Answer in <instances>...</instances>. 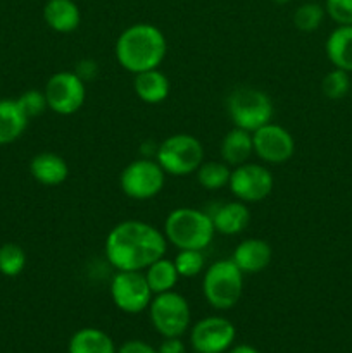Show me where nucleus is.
Masks as SVG:
<instances>
[{
    "mask_svg": "<svg viewBox=\"0 0 352 353\" xmlns=\"http://www.w3.org/2000/svg\"><path fill=\"white\" fill-rule=\"evenodd\" d=\"M168 240L154 224L126 219L109 231L104 245L107 262L116 271H145L152 262L164 257Z\"/></svg>",
    "mask_w": 352,
    "mask_h": 353,
    "instance_id": "1",
    "label": "nucleus"
},
{
    "mask_svg": "<svg viewBox=\"0 0 352 353\" xmlns=\"http://www.w3.org/2000/svg\"><path fill=\"white\" fill-rule=\"evenodd\" d=\"M168 54V40L161 28L150 23H135L121 31L114 45L116 61L124 71L137 72L157 69Z\"/></svg>",
    "mask_w": 352,
    "mask_h": 353,
    "instance_id": "2",
    "label": "nucleus"
},
{
    "mask_svg": "<svg viewBox=\"0 0 352 353\" xmlns=\"http://www.w3.org/2000/svg\"><path fill=\"white\" fill-rule=\"evenodd\" d=\"M164 233L168 243L178 250H206L214 240L211 214L193 207H178L166 216Z\"/></svg>",
    "mask_w": 352,
    "mask_h": 353,
    "instance_id": "3",
    "label": "nucleus"
},
{
    "mask_svg": "<svg viewBox=\"0 0 352 353\" xmlns=\"http://www.w3.org/2000/svg\"><path fill=\"white\" fill-rule=\"evenodd\" d=\"M245 274L231 259L211 264L202 276V293L206 302L216 310H230L244 295Z\"/></svg>",
    "mask_w": 352,
    "mask_h": 353,
    "instance_id": "4",
    "label": "nucleus"
},
{
    "mask_svg": "<svg viewBox=\"0 0 352 353\" xmlns=\"http://www.w3.org/2000/svg\"><path fill=\"white\" fill-rule=\"evenodd\" d=\"M226 110L235 128L254 133L275 116L273 100L264 90L254 86H240L228 95Z\"/></svg>",
    "mask_w": 352,
    "mask_h": 353,
    "instance_id": "5",
    "label": "nucleus"
},
{
    "mask_svg": "<svg viewBox=\"0 0 352 353\" xmlns=\"http://www.w3.org/2000/svg\"><path fill=\"white\" fill-rule=\"evenodd\" d=\"M155 161L166 174L188 176L204 162V147L200 140L188 133H176L164 138L155 147Z\"/></svg>",
    "mask_w": 352,
    "mask_h": 353,
    "instance_id": "6",
    "label": "nucleus"
},
{
    "mask_svg": "<svg viewBox=\"0 0 352 353\" xmlns=\"http://www.w3.org/2000/svg\"><path fill=\"white\" fill-rule=\"evenodd\" d=\"M147 310L152 326L162 338H182L192 323L188 300L175 290L152 296Z\"/></svg>",
    "mask_w": 352,
    "mask_h": 353,
    "instance_id": "7",
    "label": "nucleus"
},
{
    "mask_svg": "<svg viewBox=\"0 0 352 353\" xmlns=\"http://www.w3.org/2000/svg\"><path fill=\"white\" fill-rule=\"evenodd\" d=\"M166 172L155 159L140 157L124 165L119 188L131 200H150L164 190Z\"/></svg>",
    "mask_w": 352,
    "mask_h": 353,
    "instance_id": "8",
    "label": "nucleus"
},
{
    "mask_svg": "<svg viewBox=\"0 0 352 353\" xmlns=\"http://www.w3.org/2000/svg\"><path fill=\"white\" fill-rule=\"evenodd\" d=\"M231 195L245 203H257L268 199L275 188V178L266 164L259 162H244L231 168L230 183Z\"/></svg>",
    "mask_w": 352,
    "mask_h": 353,
    "instance_id": "9",
    "label": "nucleus"
},
{
    "mask_svg": "<svg viewBox=\"0 0 352 353\" xmlns=\"http://www.w3.org/2000/svg\"><path fill=\"white\" fill-rule=\"evenodd\" d=\"M45 99L52 112L72 116L86 100V83L75 71H59L45 83Z\"/></svg>",
    "mask_w": 352,
    "mask_h": 353,
    "instance_id": "10",
    "label": "nucleus"
},
{
    "mask_svg": "<svg viewBox=\"0 0 352 353\" xmlns=\"http://www.w3.org/2000/svg\"><path fill=\"white\" fill-rule=\"evenodd\" d=\"M109 292L114 305L131 316L147 310L154 296L144 271H117L110 281Z\"/></svg>",
    "mask_w": 352,
    "mask_h": 353,
    "instance_id": "11",
    "label": "nucleus"
},
{
    "mask_svg": "<svg viewBox=\"0 0 352 353\" xmlns=\"http://www.w3.org/2000/svg\"><path fill=\"white\" fill-rule=\"evenodd\" d=\"M254 155L262 164L280 165L289 162L295 152V140L286 128L268 123L252 133Z\"/></svg>",
    "mask_w": 352,
    "mask_h": 353,
    "instance_id": "12",
    "label": "nucleus"
},
{
    "mask_svg": "<svg viewBox=\"0 0 352 353\" xmlns=\"http://www.w3.org/2000/svg\"><path fill=\"white\" fill-rule=\"evenodd\" d=\"M237 338L233 323L223 316H209L195 323L190 330V343L197 353H224Z\"/></svg>",
    "mask_w": 352,
    "mask_h": 353,
    "instance_id": "13",
    "label": "nucleus"
},
{
    "mask_svg": "<svg viewBox=\"0 0 352 353\" xmlns=\"http://www.w3.org/2000/svg\"><path fill=\"white\" fill-rule=\"evenodd\" d=\"M230 259L244 274H257L271 264L273 248L261 238H247L235 247Z\"/></svg>",
    "mask_w": 352,
    "mask_h": 353,
    "instance_id": "14",
    "label": "nucleus"
},
{
    "mask_svg": "<svg viewBox=\"0 0 352 353\" xmlns=\"http://www.w3.org/2000/svg\"><path fill=\"white\" fill-rule=\"evenodd\" d=\"M209 214L216 233L223 236H237L242 231L247 230L251 223V210L247 203L237 199L231 202H223Z\"/></svg>",
    "mask_w": 352,
    "mask_h": 353,
    "instance_id": "15",
    "label": "nucleus"
},
{
    "mask_svg": "<svg viewBox=\"0 0 352 353\" xmlns=\"http://www.w3.org/2000/svg\"><path fill=\"white\" fill-rule=\"evenodd\" d=\"M45 24L55 33H72L81 24V10L75 0H47L43 7Z\"/></svg>",
    "mask_w": 352,
    "mask_h": 353,
    "instance_id": "16",
    "label": "nucleus"
},
{
    "mask_svg": "<svg viewBox=\"0 0 352 353\" xmlns=\"http://www.w3.org/2000/svg\"><path fill=\"white\" fill-rule=\"evenodd\" d=\"M30 172L43 186H59L68 179L69 165L64 157L54 152H40L30 162Z\"/></svg>",
    "mask_w": 352,
    "mask_h": 353,
    "instance_id": "17",
    "label": "nucleus"
},
{
    "mask_svg": "<svg viewBox=\"0 0 352 353\" xmlns=\"http://www.w3.org/2000/svg\"><path fill=\"white\" fill-rule=\"evenodd\" d=\"M133 90L135 95L141 100V102L148 103V105H155V103L164 102L171 92V83L169 78L161 71V69H148V71L137 72L133 74Z\"/></svg>",
    "mask_w": 352,
    "mask_h": 353,
    "instance_id": "18",
    "label": "nucleus"
},
{
    "mask_svg": "<svg viewBox=\"0 0 352 353\" xmlns=\"http://www.w3.org/2000/svg\"><path fill=\"white\" fill-rule=\"evenodd\" d=\"M30 119L16 99L0 100V145H10L26 131Z\"/></svg>",
    "mask_w": 352,
    "mask_h": 353,
    "instance_id": "19",
    "label": "nucleus"
},
{
    "mask_svg": "<svg viewBox=\"0 0 352 353\" xmlns=\"http://www.w3.org/2000/svg\"><path fill=\"white\" fill-rule=\"evenodd\" d=\"M252 154H254L252 133L233 126L224 134L221 141V161L226 162L230 168H237L247 162Z\"/></svg>",
    "mask_w": 352,
    "mask_h": 353,
    "instance_id": "20",
    "label": "nucleus"
},
{
    "mask_svg": "<svg viewBox=\"0 0 352 353\" xmlns=\"http://www.w3.org/2000/svg\"><path fill=\"white\" fill-rule=\"evenodd\" d=\"M328 61L333 68L352 72V26H337L324 43Z\"/></svg>",
    "mask_w": 352,
    "mask_h": 353,
    "instance_id": "21",
    "label": "nucleus"
},
{
    "mask_svg": "<svg viewBox=\"0 0 352 353\" xmlns=\"http://www.w3.org/2000/svg\"><path fill=\"white\" fill-rule=\"evenodd\" d=\"M68 353H117V348L106 331L81 327L69 340Z\"/></svg>",
    "mask_w": 352,
    "mask_h": 353,
    "instance_id": "22",
    "label": "nucleus"
},
{
    "mask_svg": "<svg viewBox=\"0 0 352 353\" xmlns=\"http://www.w3.org/2000/svg\"><path fill=\"white\" fill-rule=\"evenodd\" d=\"M144 274L154 295L171 292V290H175L176 283L179 281V274L178 271H176L175 261L166 259V255L164 257L157 259L155 262H152V264L145 269Z\"/></svg>",
    "mask_w": 352,
    "mask_h": 353,
    "instance_id": "23",
    "label": "nucleus"
},
{
    "mask_svg": "<svg viewBox=\"0 0 352 353\" xmlns=\"http://www.w3.org/2000/svg\"><path fill=\"white\" fill-rule=\"evenodd\" d=\"M230 176L231 168L223 161H204L195 171L197 183L209 192L226 188L230 183Z\"/></svg>",
    "mask_w": 352,
    "mask_h": 353,
    "instance_id": "24",
    "label": "nucleus"
},
{
    "mask_svg": "<svg viewBox=\"0 0 352 353\" xmlns=\"http://www.w3.org/2000/svg\"><path fill=\"white\" fill-rule=\"evenodd\" d=\"M324 17H326L324 6H321L317 0H307V2L300 3L293 12V24L299 31L313 33L323 24Z\"/></svg>",
    "mask_w": 352,
    "mask_h": 353,
    "instance_id": "25",
    "label": "nucleus"
},
{
    "mask_svg": "<svg viewBox=\"0 0 352 353\" xmlns=\"http://www.w3.org/2000/svg\"><path fill=\"white\" fill-rule=\"evenodd\" d=\"M26 268V252L17 243L0 245V274L17 278Z\"/></svg>",
    "mask_w": 352,
    "mask_h": 353,
    "instance_id": "26",
    "label": "nucleus"
},
{
    "mask_svg": "<svg viewBox=\"0 0 352 353\" xmlns=\"http://www.w3.org/2000/svg\"><path fill=\"white\" fill-rule=\"evenodd\" d=\"M173 261H175L179 278H197L199 274H202L204 268H206L204 250H178Z\"/></svg>",
    "mask_w": 352,
    "mask_h": 353,
    "instance_id": "27",
    "label": "nucleus"
},
{
    "mask_svg": "<svg viewBox=\"0 0 352 353\" xmlns=\"http://www.w3.org/2000/svg\"><path fill=\"white\" fill-rule=\"evenodd\" d=\"M352 83L351 76L347 71H342V69L333 68L321 81V90H323L324 97L330 100H340L344 97H347V93L351 92Z\"/></svg>",
    "mask_w": 352,
    "mask_h": 353,
    "instance_id": "28",
    "label": "nucleus"
},
{
    "mask_svg": "<svg viewBox=\"0 0 352 353\" xmlns=\"http://www.w3.org/2000/svg\"><path fill=\"white\" fill-rule=\"evenodd\" d=\"M16 100L17 103H19L21 109H23V112L26 114L28 119L41 116V114L48 109L43 90H26V92L21 93Z\"/></svg>",
    "mask_w": 352,
    "mask_h": 353,
    "instance_id": "29",
    "label": "nucleus"
},
{
    "mask_svg": "<svg viewBox=\"0 0 352 353\" xmlns=\"http://www.w3.org/2000/svg\"><path fill=\"white\" fill-rule=\"evenodd\" d=\"M324 10L338 26H352V0H324Z\"/></svg>",
    "mask_w": 352,
    "mask_h": 353,
    "instance_id": "30",
    "label": "nucleus"
},
{
    "mask_svg": "<svg viewBox=\"0 0 352 353\" xmlns=\"http://www.w3.org/2000/svg\"><path fill=\"white\" fill-rule=\"evenodd\" d=\"M75 72L85 83L92 81V79L97 78V72H99V65H97V62L92 61V59H83V61H79L78 64H76Z\"/></svg>",
    "mask_w": 352,
    "mask_h": 353,
    "instance_id": "31",
    "label": "nucleus"
},
{
    "mask_svg": "<svg viewBox=\"0 0 352 353\" xmlns=\"http://www.w3.org/2000/svg\"><path fill=\"white\" fill-rule=\"evenodd\" d=\"M117 353H157V348L144 340H128L117 348Z\"/></svg>",
    "mask_w": 352,
    "mask_h": 353,
    "instance_id": "32",
    "label": "nucleus"
},
{
    "mask_svg": "<svg viewBox=\"0 0 352 353\" xmlns=\"http://www.w3.org/2000/svg\"><path fill=\"white\" fill-rule=\"evenodd\" d=\"M185 350L182 338H164L157 347V353H185Z\"/></svg>",
    "mask_w": 352,
    "mask_h": 353,
    "instance_id": "33",
    "label": "nucleus"
},
{
    "mask_svg": "<svg viewBox=\"0 0 352 353\" xmlns=\"http://www.w3.org/2000/svg\"><path fill=\"white\" fill-rule=\"evenodd\" d=\"M228 353H259V350H255L251 345H237V347H231Z\"/></svg>",
    "mask_w": 352,
    "mask_h": 353,
    "instance_id": "34",
    "label": "nucleus"
},
{
    "mask_svg": "<svg viewBox=\"0 0 352 353\" xmlns=\"http://www.w3.org/2000/svg\"><path fill=\"white\" fill-rule=\"evenodd\" d=\"M271 2L278 3V6H283V3H289V2H292V0H271Z\"/></svg>",
    "mask_w": 352,
    "mask_h": 353,
    "instance_id": "35",
    "label": "nucleus"
},
{
    "mask_svg": "<svg viewBox=\"0 0 352 353\" xmlns=\"http://www.w3.org/2000/svg\"><path fill=\"white\" fill-rule=\"evenodd\" d=\"M351 92H352V88H351Z\"/></svg>",
    "mask_w": 352,
    "mask_h": 353,
    "instance_id": "36",
    "label": "nucleus"
}]
</instances>
